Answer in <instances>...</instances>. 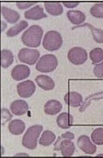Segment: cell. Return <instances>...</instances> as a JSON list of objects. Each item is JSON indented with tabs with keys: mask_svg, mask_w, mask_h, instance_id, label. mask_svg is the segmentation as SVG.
<instances>
[{
	"mask_svg": "<svg viewBox=\"0 0 103 158\" xmlns=\"http://www.w3.org/2000/svg\"><path fill=\"white\" fill-rule=\"evenodd\" d=\"M42 35L43 29L39 25H32L24 32L21 41L28 47L37 48L40 46Z\"/></svg>",
	"mask_w": 103,
	"mask_h": 158,
	"instance_id": "6da1fadb",
	"label": "cell"
},
{
	"mask_svg": "<svg viewBox=\"0 0 103 158\" xmlns=\"http://www.w3.org/2000/svg\"><path fill=\"white\" fill-rule=\"evenodd\" d=\"M42 129L43 127L40 125L30 126L23 136V146L29 150H34L37 147L38 139Z\"/></svg>",
	"mask_w": 103,
	"mask_h": 158,
	"instance_id": "7a4b0ae2",
	"label": "cell"
},
{
	"mask_svg": "<svg viewBox=\"0 0 103 158\" xmlns=\"http://www.w3.org/2000/svg\"><path fill=\"white\" fill-rule=\"evenodd\" d=\"M63 45V39L60 34L56 31H49L45 35L43 47L48 51L58 50Z\"/></svg>",
	"mask_w": 103,
	"mask_h": 158,
	"instance_id": "3957f363",
	"label": "cell"
},
{
	"mask_svg": "<svg viewBox=\"0 0 103 158\" xmlns=\"http://www.w3.org/2000/svg\"><path fill=\"white\" fill-rule=\"evenodd\" d=\"M58 66L57 58L53 54H46L39 59L36 64V70L42 73L53 72Z\"/></svg>",
	"mask_w": 103,
	"mask_h": 158,
	"instance_id": "277c9868",
	"label": "cell"
},
{
	"mask_svg": "<svg viewBox=\"0 0 103 158\" xmlns=\"http://www.w3.org/2000/svg\"><path fill=\"white\" fill-rule=\"evenodd\" d=\"M54 150L60 151L63 156H71L75 151L74 143L71 139H63L59 136L54 145Z\"/></svg>",
	"mask_w": 103,
	"mask_h": 158,
	"instance_id": "5b68a950",
	"label": "cell"
},
{
	"mask_svg": "<svg viewBox=\"0 0 103 158\" xmlns=\"http://www.w3.org/2000/svg\"><path fill=\"white\" fill-rule=\"evenodd\" d=\"M40 56V52L37 49L23 48L18 52V59L20 62L29 65H34Z\"/></svg>",
	"mask_w": 103,
	"mask_h": 158,
	"instance_id": "8992f818",
	"label": "cell"
},
{
	"mask_svg": "<svg viewBox=\"0 0 103 158\" xmlns=\"http://www.w3.org/2000/svg\"><path fill=\"white\" fill-rule=\"evenodd\" d=\"M68 60L74 65H81L88 60V53L85 49L74 47L68 52Z\"/></svg>",
	"mask_w": 103,
	"mask_h": 158,
	"instance_id": "52a82bcc",
	"label": "cell"
},
{
	"mask_svg": "<svg viewBox=\"0 0 103 158\" xmlns=\"http://www.w3.org/2000/svg\"><path fill=\"white\" fill-rule=\"evenodd\" d=\"M17 93L22 98H29L32 96L36 90V85L32 81L27 80L17 85Z\"/></svg>",
	"mask_w": 103,
	"mask_h": 158,
	"instance_id": "ba28073f",
	"label": "cell"
},
{
	"mask_svg": "<svg viewBox=\"0 0 103 158\" xmlns=\"http://www.w3.org/2000/svg\"><path fill=\"white\" fill-rule=\"evenodd\" d=\"M77 146L86 154L92 155L96 152V146L91 143L90 138L85 135H81L77 139Z\"/></svg>",
	"mask_w": 103,
	"mask_h": 158,
	"instance_id": "9c48e42d",
	"label": "cell"
},
{
	"mask_svg": "<svg viewBox=\"0 0 103 158\" xmlns=\"http://www.w3.org/2000/svg\"><path fill=\"white\" fill-rule=\"evenodd\" d=\"M30 74V68L27 66L18 64L13 68L11 76L15 81H21L27 78Z\"/></svg>",
	"mask_w": 103,
	"mask_h": 158,
	"instance_id": "30bf717a",
	"label": "cell"
},
{
	"mask_svg": "<svg viewBox=\"0 0 103 158\" xmlns=\"http://www.w3.org/2000/svg\"><path fill=\"white\" fill-rule=\"evenodd\" d=\"M29 106L26 101L23 99H17V100L14 101L10 104V110L14 114L17 115V116H21L25 114H27L28 111Z\"/></svg>",
	"mask_w": 103,
	"mask_h": 158,
	"instance_id": "8fae6325",
	"label": "cell"
},
{
	"mask_svg": "<svg viewBox=\"0 0 103 158\" xmlns=\"http://www.w3.org/2000/svg\"><path fill=\"white\" fill-rule=\"evenodd\" d=\"M24 17L26 19L32 20H38L42 18L47 17V15L44 12L42 7L40 6H35L33 8L28 10H26L24 12Z\"/></svg>",
	"mask_w": 103,
	"mask_h": 158,
	"instance_id": "7c38bea8",
	"label": "cell"
},
{
	"mask_svg": "<svg viewBox=\"0 0 103 158\" xmlns=\"http://www.w3.org/2000/svg\"><path fill=\"white\" fill-rule=\"evenodd\" d=\"M65 103L72 107H78L82 104L83 96L77 92H69L64 96Z\"/></svg>",
	"mask_w": 103,
	"mask_h": 158,
	"instance_id": "4fadbf2b",
	"label": "cell"
},
{
	"mask_svg": "<svg viewBox=\"0 0 103 158\" xmlns=\"http://www.w3.org/2000/svg\"><path fill=\"white\" fill-rule=\"evenodd\" d=\"M35 81L41 89L46 90V91L52 90L55 88L54 81L48 75L41 74V75L37 76L35 78Z\"/></svg>",
	"mask_w": 103,
	"mask_h": 158,
	"instance_id": "5bb4252c",
	"label": "cell"
},
{
	"mask_svg": "<svg viewBox=\"0 0 103 158\" xmlns=\"http://www.w3.org/2000/svg\"><path fill=\"white\" fill-rule=\"evenodd\" d=\"M63 109V105L59 101L56 99H51L49 100L45 104L44 111L46 114L48 115H56L58 113L60 112L61 110Z\"/></svg>",
	"mask_w": 103,
	"mask_h": 158,
	"instance_id": "9a60e30c",
	"label": "cell"
},
{
	"mask_svg": "<svg viewBox=\"0 0 103 158\" xmlns=\"http://www.w3.org/2000/svg\"><path fill=\"white\" fill-rule=\"evenodd\" d=\"M56 123L58 126L63 129H67L73 123V117L69 113H62L59 116L57 117L56 119Z\"/></svg>",
	"mask_w": 103,
	"mask_h": 158,
	"instance_id": "2e32d148",
	"label": "cell"
},
{
	"mask_svg": "<svg viewBox=\"0 0 103 158\" xmlns=\"http://www.w3.org/2000/svg\"><path fill=\"white\" fill-rule=\"evenodd\" d=\"M1 13H2V17L10 24H15L20 18V14L17 11L12 10V9L7 8L6 6L1 7Z\"/></svg>",
	"mask_w": 103,
	"mask_h": 158,
	"instance_id": "e0dca14e",
	"label": "cell"
},
{
	"mask_svg": "<svg viewBox=\"0 0 103 158\" xmlns=\"http://www.w3.org/2000/svg\"><path fill=\"white\" fill-rule=\"evenodd\" d=\"M69 21L73 24L79 25L82 24L86 20V16L83 12L80 10H69L66 14Z\"/></svg>",
	"mask_w": 103,
	"mask_h": 158,
	"instance_id": "ac0fdd59",
	"label": "cell"
},
{
	"mask_svg": "<svg viewBox=\"0 0 103 158\" xmlns=\"http://www.w3.org/2000/svg\"><path fill=\"white\" fill-rule=\"evenodd\" d=\"M8 128L11 134L14 135H19L22 134L25 130V124L21 120L16 119L9 123Z\"/></svg>",
	"mask_w": 103,
	"mask_h": 158,
	"instance_id": "d6986e66",
	"label": "cell"
},
{
	"mask_svg": "<svg viewBox=\"0 0 103 158\" xmlns=\"http://www.w3.org/2000/svg\"><path fill=\"white\" fill-rule=\"evenodd\" d=\"M45 8L49 14L53 16H59L63 14V8L60 2H46L44 3Z\"/></svg>",
	"mask_w": 103,
	"mask_h": 158,
	"instance_id": "ffe728a7",
	"label": "cell"
},
{
	"mask_svg": "<svg viewBox=\"0 0 103 158\" xmlns=\"http://www.w3.org/2000/svg\"><path fill=\"white\" fill-rule=\"evenodd\" d=\"M14 63V54L9 49L1 51V66L2 68H7Z\"/></svg>",
	"mask_w": 103,
	"mask_h": 158,
	"instance_id": "44dd1931",
	"label": "cell"
},
{
	"mask_svg": "<svg viewBox=\"0 0 103 158\" xmlns=\"http://www.w3.org/2000/svg\"><path fill=\"white\" fill-rule=\"evenodd\" d=\"M56 139V135L53 131L46 130L42 135V137L39 139V143L43 146H49L53 144Z\"/></svg>",
	"mask_w": 103,
	"mask_h": 158,
	"instance_id": "7402d4cb",
	"label": "cell"
},
{
	"mask_svg": "<svg viewBox=\"0 0 103 158\" xmlns=\"http://www.w3.org/2000/svg\"><path fill=\"white\" fill-rule=\"evenodd\" d=\"M27 26H28V23H27L26 20H21L20 22H19L18 24L14 25V27H10L6 32V35L8 37H14V36L17 35L19 33L22 31L23 30H24L25 28H27Z\"/></svg>",
	"mask_w": 103,
	"mask_h": 158,
	"instance_id": "603a6c76",
	"label": "cell"
},
{
	"mask_svg": "<svg viewBox=\"0 0 103 158\" xmlns=\"http://www.w3.org/2000/svg\"><path fill=\"white\" fill-rule=\"evenodd\" d=\"M90 58L93 64H98L103 60V49L101 48H95L90 52Z\"/></svg>",
	"mask_w": 103,
	"mask_h": 158,
	"instance_id": "cb8c5ba5",
	"label": "cell"
},
{
	"mask_svg": "<svg viewBox=\"0 0 103 158\" xmlns=\"http://www.w3.org/2000/svg\"><path fill=\"white\" fill-rule=\"evenodd\" d=\"M84 26L89 27L90 30L91 31V33L93 35V38L95 42H98V43H103V30L96 28L94 26L90 25V24H83L81 27H84Z\"/></svg>",
	"mask_w": 103,
	"mask_h": 158,
	"instance_id": "d4e9b609",
	"label": "cell"
},
{
	"mask_svg": "<svg viewBox=\"0 0 103 158\" xmlns=\"http://www.w3.org/2000/svg\"><path fill=\"white\" fill-rule=\"evenodd\" d=\"M91 140L97 145H103V128H98L92 131Z\"/></svg>",
	"mask_w": 103,
	"mask_h": 158,
	"instance_id": "484cf974",
	"label": "cell"
},
{
	"mask_svg": "<svg viewBox=\"0 0 103 158\" xmlns=\"http://www.w3.org/2000/svg\"><path fill=\"white\" fill-rule=\"evenodd\" d=\"M103 99V92H100L98 93H95V94H92L91 96H89L88 97L86 98L85 103L82 104L81 107L80 108V110L81 112H83L86 110V108L89 106V104L91 103V101L92 100H97V99Z\"/></svg>",
	"mask_w": 103,
	"mask_h": 158,
	"instance_id": "4316f807",
	"label": "cell"
},
{
	"mask_svg": "<svg viewBox=\"0 0 103 158\" xmlns=\"http://www.w3.org/2000/svg\"><path fill=\"white\" fill-rule=\"evenodd\" d=\"M90 13L96 18H103V3H96L91 7Z\"/></svg>",
	"mask_w": 103,
	"mask_h": 158,
	"instance_id": "83f0119b",
	"label": "cell"
},
{
	"mask_svg": "<svg viewBox=\"0 0 103 158\" xmlns=\"http://www.w3.org/2000/svg\"><path fill=\"white\" fill-rule=\"evenodd\" d=\"M93 72L95 74V75L98 78H101L103 77V61L100 64H98L95 65V67H94Z\"/></svg>",
	"mask_w": 103,
	"mask_h": 158,
	"instance_id": "f1b7e54d",
	"label": "cell"
},
{
	"mask_svg": "<svg viewBox=\"0 0 103 158\" xmlns=\"http://www.w3.org/2000/svg\"><path fill=\"white\" fill-rule=\"evenodd\" d=\"M13 118L12 114H10V111L7 109H2V125H5L6 122L10 121Z\"/></svg>",
	"mask_w": 103,
	"mask_h": 158,
	"instance_id": "f546056e",
	"label": "cell"
},
{
	"mask_svg": "<svg viewBox=\"0 0 103 158\" xmlns=\"http://www.w3.org/2000/svg\"><path fill=\"white\" fill-rule=\"evenodd\" d=\"M17 6L18 7L20 10H25V9H27L28 7L31 6L34 4H35V2H17Z\"/></svg>",
	"mask_w": 103,
	"mask_h": 158,
	"instance_id": "4dcf8cb0",
	"label": "cell"
},
{
	"mask_svg": "<svg viewBox=\"0 0 103 158\" xmlns=\"http://www.w3.org/2000/svg\"><path fill=\"white\" fill-rule=\"evenodd\" d=\"M63 4H64V6L67 8H74V7L77 6L79 2H63Z\"/></svg>",
	"mask_w": 103,
	"mask_h": 158,
	"instance_id": "1f68e13d",
	"label": "cell"
}]
</instances>
